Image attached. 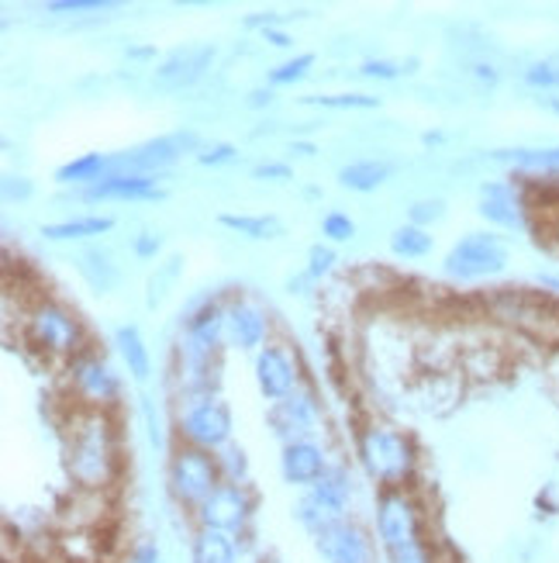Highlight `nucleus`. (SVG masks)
<instances>
[{"label":"nucleus","instance_id":"cd10ccee","mask_svg":"<svg viewBox=\"0 0 559 563\" xmlns=\"http://www.w3.org/2000/svg\"><path fill=\"white\" fill-rule=\"evenodd\" d=\"M118 350H121V356H125L128 374H132L135 380H145V377L153 374L149 350H145L142 332H138L135 325H121V329H118Z\"/></svg>","mask_w":559,"mask_h":563},{"label":"nucleus","instance_id":"e433bc0d","mask_svg":"<svg viewBox=\"0 0 559 563\" xmlns=\"http://www.w3.org/2000/svg\"><path fill=\"white\" fill-rule=\"evenodd\" d=\"M114 8L111 0H48V14H80V11H108Z\"/></svg>","mask_w":559,"mask_h":563},{"label":"nucleus","instance_id":"7ed1b4c3","mask_svg":"<svg viewBox=\"0 0 559 563\" xmlns=\"http://www.w3.org/2000/svg\"><path fill=\"white\" fill-rule=\"evenodd\" d=\"M359 460L367 474L383 484L387 492H401L418 467L415 443L391 426H367L359 432Z\"/></svg>","mask_w":559,"mask_h":563},{"label":"nucleus","instance_id":"37998d69","mask_svg":"<svg viewBox=\"0 0 559 563\" xmlns=\"http://www.w3.org/2000/svg\"><path fill=\"white\" fill-rule=\"evenodd\" d=\"M294 177V169L287 163H259L253 166V180H290Z\"/></svg>","mask_w":559,"mask_h":563},{"label":"nucleus","instance_id":"9b49d317","mask_svg":"<svg viewBox=\"0 0 559 563\" xmlns=\"http://www.w3.org/2000/svg\"><path fill=\"white\" fill-rule=\"evenodd\" d=\"M256 384L273 405L283 401L287 395H294V390L304 384L298 356L287 346H280V342H266V346L256 353Z\"/></svg>","mask_w":559,"mask_h":563},{"label":"nucleus","instance_id":"de8ad7c7","mask_svg":"<svg viewBox=\"0 0 559 563\" xmlns=\"http://www.w3.org/2000/svg\"><path fill=\"white\" fill-rule=\"evenodd\" d=\"M135 563H159V550L153 543H145L135 550Z\"/></svg>","mask_w":559,"mask_h":563},{"label":"nucleus","instance_id":"473e14b6","mask_svg":"<svg viewBox=\"0 0 559 563\" xmlns=\"http://www.w3.org/2000/svg\"><path fill=\"white\" fill-rule=\"evenodd\" d=\"M311 66H314V56H311V53H301V56L287 59V63H280L277 69L266 73V84H270V87H290V84L304 80Z\"/></svg>","mask_w":559,"mask_h":563},{"label":"nucleus","instance_id":"4c0bfd02","mask_svg":"<svg viewBox=\"0 0 559 563\" xmlns=\"http://www.w3.org/2000/svg\"><path fill=\"white\" fill-rule=\"evenodd\" d=\"M387 563H435V560H432L428 543L418 540V543H407V547H398V550H387Z\"/></svg>","mask_w":559,"mask_h":563},{"label":"nucleus","instance_id":"6e6552de","mask_svg":"<svg viewBox=\"0 0 559 563\" xmlns=\"http://www.w3.org/2000/svg\"><path fill=\"white\" fill-rule=\"evenodd\" d=\"M346 505H349V477L343 467H332L325 471V477L311 487V492L298 501L294 516L301 519V526H308L314 536L328 532L332 526L343 522L346 516Z\"/></svg>","mask_w":559,"mask_h":563},{"label":"nucleus","instance_id":"c756f323","mask_svg":"<svg viewBox=\"0 0 559 563\" xmlns=\"http://www.w3.org/2000/svg\"><path fill=\"white\" fill-rule=\"evenodd\" d=\"M180 271H183V256H169V260L159 266V271L149 277V294H145V305H149V308L163 305V301H166V294L177 287Z\"/></svg>","mask_w":559,"mask_h":563},{"label":"nucleus","instance_id":"f8f14e48","mask_svg":"<svg viewBox=\"0 0 559 563\" xmlns=\"http://www.w3.org/2000/svg\"><path fill=\"white\" fill-rule=\"evenodd\" d=\"M377 529H380L383 550H398V547H407V543H418L422 540L418 505L411 501V495H404V492H383L380 511H377Z\"/></svg>","mask_w":559,"mask_h":563},{"label":"nucleus","instance_id":"f03ea898","mask_svg":"<svg viewBox=\"0 0 559 563\" xmlns=\"http://www.w3.org/2000/svg\"><path fill=\"white\" fill-rule=\"evenodd\" d=\"M24 339H29L38 353L63 360V363H72L87 353L83 322L53 298H38L24 311Z\"/></svg>","mask_w":559,"mask_h":563},{"label":"nucleus","instance_id":"f257e3e1","mask_svg":"<svg viewBox=\"0 0 559 563\" xmlns=\"http://www.w3.org/2000/svg\"><path fill=\"white\" fill-rule=\"evenodd\" d=\"M66 467L80 492H104L118 471V429L108 411L83 408L69 426Z\"/></svg>","mask_w":559,"mask_h":563},{"label":"nucleus","instance_id":"c9c22d12","mask_svg":"<svg viewBox=\"0 0 559 563\" xmlns=\"http://www.w3.org/2000/svg\"><path fill=\"white\" fill-rule=\"evenodd\" d=\"M525 84L536 90H556L559 87V66L556 63H536L525 69Z\"/></svg>","mask_w":559,"mask_h":563},{"label":"nucleus","instance_id":"a18cd8bd","mask_svg":"<svg viewBox=\"0 0 559 563\" xmlns=\"http://www.w3.org/2000/svg\"><path fill=\"white\" fill-rule=\"evenodd\" d=\"M262 38L270 42V45H277V48H290V45H294V38H290L287 32H280V29H266Z\"/></svg>","mask_w":559,"mask_h":563},{"label":"nucleus","instance_id":"20e7f679","mask_svg":"<svg viewBox=\"0 0 559 563\" xmlns=\"http://www.w3.org/2000/svg\"><path fill=\"white\" fill-rule=\"evenodd\" d=\"M217 487H222V471H217V460L208 450L187 446L180 443L169 456V492L183 508L198 511Z\"/></svg>","mask_w":559,"mask_h":563},{"label":"nucleus","instance_id":"a19ab883","mask_svg":"<svg viewBox=\"0 0 559 563\" xmlns=\"http://www.w3.org/2000/svg\"><path fill=\"white\" fill-rule=\"evenodd\" d=\"M362 77H370V80H398L401 77V66L391 63V59H367L359 66Z\"/></svg>","mask_w":559,"mask_h":563},{"label":"nucleus","instance_id":"79ce46f5","mask_svg":"<svg viewBox=\"0 0 559 563\" xmlns=\"http://www.w3.org/2000/svg\"><path fill=\"white\" fill-rule=\"evenodd\" d=\"M35 194V187H32V180H24V177H4V201L8 205H21V201H29Z\"/></svg>","mask_w":559,"mask_h":563},{"label":"nucleus","instance_id":"6e6d98bb","mask_svg":"<svg viewBox=\"0 0 559 563\" xmlns=\"http://www.w3.org/2000/svg\"><path fill=\"white\" fill-rule=\"evenodd\" d=\"M556 242H559V222H556Z\"/></svg>","mask_w":559,"mask_h":563},{"label":"nucleus","instance_id":"0eeeda50","mask_svg":"<svg viewBox=\"0 0 559 563\" xmlns=\"http://www.w3.org/2000/svg\"><path fill=\"white\" fill-rule=\"evenodd\" d=\"M66 384L72 390V398L93 411H108L121 395V380L114 374V366L90 350L72 363H66Z\"/></svg>","mask_w":559,"mask_h":563},{"label":"nucleus","instance_id":"ddd939ff","mask_svg":"<svg viewBox=\"0 0 559 563\" xmlns=\"http://www.w3.org/2000/svg\"><path fill=\"white\" fill-rule=\"evenodd\" d=\"M270 422L277 429V435H283L287 443H298V439H308L322 422V405L314 398V390L308 384H301L294 395H287L283 401H277L270 408Z\"/></svg>","mask_w":559,"mask_h":563},{"label":"nucleus","instance_id":"bb28decb","mask_svg":"<svg viewBox=\"0 0 559 563\" xmlns=\"http://www.w3.org/2000/svg\"><path fill=\"white\" fill-rule=\"evenodd\" d=\"M217 222L232 232H242L249 239H280L283 235V222L277 214H217Z\"/></svg>","mask_w":559,"mask_h":563},{"label":"nucleus","instance_id":"5fc2aeb1","mask_svg":"<svg viewBox=\"0 0 559 563\" xmlns=\"http://www.w3.org/2000/svg\"><path fill=\"white\" fill-rule=\"evenodd\" d=\"M546 108H552L559 114V101H556V97H546Z\"/></svg>","mask_w":559,"mask_h":563},{"label":"nucleus","instance_id":"f3484780","mask_svg":"<svg viewBox=\"0 0 559 563\" xmlns=\"http://www.w3.org/2000/svg\"><path fill=\"white\" fill-rule=\"evenodd\" d=\"M228 342L235 350H262L270 342V314L249 298L228 301Z\"/></svg>","mask_w":559,"mask_h":563},{"label":"nucleus","instance_id":"a211bd4d","mask_svg":"<svg viewBox=\"0 0 559 563\" xmlns=\"http://www.w3.org/2000/svg\"><path fill=\"white\" fill-rule=\"evenodd\" d=\"M480 214L497 229H522L525 208L515 184H483L480 187Z\"/></svg>","mask_w":559,"mask_h":563},{"label":"nucleus","instance_id":"39448f33","mask_svg":"<svg viewBox=\"0 0 559 563\" xmlns=\"http://www.w3.org/2000/svg\"><path fill=\"white\" fill-rule=\"evenodd\" d=\"M201 135L198 132H174V135H159L111 156L108 174H142V177H156L163 169L174 166L183 153H201Z\"/></svg>","mask_w":559,"mask_h":563},{"label":"nucleus","instance_id":"423d86ee","mask_svg":"<svg viewBox=\"0 0 559 563\" xmlns=\"http://www.w3.org/2000/svg\"><path fill=\"white\" fill-rule=\"evenodd\" d=\"M177 432H180V443L217 453L232 443V411L214 395L187 401L177 419Z\"/></svg>","mask_w":559,"mask_h":563},{"label":"nucleus","instance_id":"8fccbe9b","mask_svg":"<svg viewBox=\"0 0 559 563\" xmlns=\"http://www.w3.org/2000/svg\"><path fill=\"white\" fill-rule=\"evenodd\" d=\"M473 73H477L480 80H488V84H497V69H494V66H488V63H477V66H473Z\"/></svg>","mask_w":559,"mask_h":563},{"label":"nucleus","instance_id":"4be33fe9","mask_svg":"<svg viewBox=\"0 0 559 563\" xmlns=\"http://www.w3.org/2000/svg\"><path fill=\"white\" fill-rule=\"evenodd\" d=\"M394 174H398L394 159H359V163H349L338 169V184L356 194H370V190L383 187Z\"/></svg>","mask_w":559,"mask_h":563},{"label":"nucleus","instance_id":"5701e85b","mask_svg":"<svg viewBox=\"0 0 559 563\" xmlns=\"http://www.w3.org/2000/svg\"><path fill=\"white\" fill-rule=\"evenodd\" d=\"M114 229V218L108 214H87V218H69V222H53L45 225L42 235L53 242H69V239H90V235H104Z\"/></svg>","mask_w":559,"mask_h":563},{"label":"nucleus","instance_id":"58836bf2","mask_svg":"<svg viewBox=\"0 0 559 563\" xmlns=\"http://www.w3.org/2000/svg\"><path fill=\"white\" fill-rule=\"evenodd\" d=\"M335 266V250L332 246H311L308 250V277H325L328 271Z\"/></svg>","mask_w":559,"mask_h":563},{"label":"nucleus","instance_id":"6ab92c4d","mask_svg":"<svg viewBox=\"0 0 559 563\" xmlns=\"http://www.w3.org/2000/svg\"><path fill=\"white\" fill-rule=\"evenodd\" d=\"M280 467H283V477L290 484H304V487H314L322 477H325V453L322 446H314L311 439H298V443H287L283 446V456H280Z\"/></svg>","mask_w":559,"mask_h":563},{"label":"nucleus","instance_id":"c03bdc74","mask_svg":"<svg viewBox=\"0 0 559 563\" xmlns=\"http://www.w3.org/2000/svg\"><path fill=\"white\" fill-rule=\"evenodd\" d=\"M132 250H135L138 260H153V256L159 253V235H156V232H142V235L135 239V246H132Z\"/></svg>","mask_w":559,"mask_h":563},{"label":"nucleus","instance_id":"1a4fd4ad","mask_svg":"<svg viewBox=\"0 0 559 563\" xmlns=\"http://www.w3.org/2000/svg\"><path fill=\"white\" fill-rule=\"evenodd\" d=\"M507 266V246L491 232H473L459 239L446 256V274L452 280H480L494 277Z\"/></svg>","mask_w":559,"mask_h":563},{"label":"nucleus","instance_id":"dca6fc26","mask_svg":"<svg viewBox=\"0 0 559 563\" xmlns=\"http://www.w3.org/2000/svg\"><path fill=\"white\" fill-rule=\"evenodd\" d=\"M83 201H163L166 190L156 187V177L142 174H104L97 184L80 190Z\"/></svg>","mask_w":559,"mask_h":563},{"label":"nucleus","instance_id":"9d476101","mask_svg":"<svg viewBox=\"0 0 559 563\" xmlns=\"http://www.w3.org/2000/svg\"><path fill=\"white\" fill-rule=\"evenodd\" d=\"M488 308L501 318V322L515 325L528 335H549L552 325H559V308H552L549 298H536L515 287H501L488 298Z\"/></svg>","mask_w":559,"mask_h":563},{"label":"nucleus","instance_id":"7c9ffc66","mask_svg":"<svg viewBox=\"0 0 559 563\" xmlns=\"http://www.w3.org/2000/svg\"><path fill=\"white\" fill-rule=\"evenodd\" d=\"M304 104H318V108H332V111H373V108H380V97H370V93H314V97H304Z\"/></svg>","mask_w":559,"mask_h":563},{"label":"nucleus","instance_id":"412c9836","mask_svg":"<svg viewBox=\"0 0 559 563\" xmlns=\"http://www.w3.org/2000/svg\"><path fill=\"white\" fill-rule=\"evenodd\" d=\"M72 263H77L80 277H83V280L90 284V290H97V294H111V290L121 284V271H118L114 256H111L108 250H101V246H83Z\"/></svg>","mask_w":559,"mask_h":563},{"label":"nucleus","instance_id":"4468645a","mask_svg":"<svg viewBox=\"0 0 559 563\" xmlns=\"http://www.w3.org/2000/svg\"><path fill=\"white\" fill-rule=\"evenodd\" d=\"M253 516V498L246 487L238 484H222L217 492L198 508L201 529H217V532H242Z\"/></svg>","mask_w":559,"mask_h":563},{"label":"nucleus","instance_id":"393cba45","mask_svg":"<svg viewBox=\"0 0 559 563\" xmlns=\"http://www.w3.org/2000/svg\"><path fill=\"white\" fill-rule=\"evenodd\" d=\"M190 560L193 563H235V543L228 532H217V529H201L193 536V547H190Z\"/></svg>","mask_w":559,"mask_h":563},{"label":"nucleus","instance_id":"09e8293b","mask_svg":"<svg viewBox=\"0 0 559 563\" xmlns=\"http://www.w3.org/2000/svg\"><path fill=\"white\" fill-rule=\"evenodd\" d=\"M128 59H156V45H128Z\"/></svg>","mask_w":559,"mask_h":563},{"label":"nucleus","instance_id":"a878e982","mask_svg":"<svg viewBox=\"0 0 559 563\" xmlns=\"http://www.w3.org/2000/svg\"><path fill=\"white\" fill-rule=\"evenodd\" d=\"M494 159L525 169V174H559V145H552V150H501L494 153Z\"/></svg>","mask_w":559,"mask_h":563},{"label":"nucleus","instance_id":"2f4dec72","mask_svg":"<svg viewBox=\"0 0 559 563\" xmlns=\"http://www.w3.org/2000/svg\"><path fill=\"white\" fill-rule=\"evenodd\" d=\"M214 460H217V471H222L225 484L246 487V481H249V460H246V450L235 446V443H228L225 450H217V453H214Z\"/></svg>","mask_w":559,"mask_h":563},{"label":"nucleus","instance_id":"72a5a7b5","mask_svg":"<svg viewBox=\"0 0 559 563\" xmlns=\"http://www.w3.org/2000/svg\"><path fill=\"white\" fill-rule=\"evenodd\" d=\"M407 218H411V225H415V229H428V225L443 222V218H446V205L439 198H435V201H415L407 208Z\"/></svg>","mask_w":559,"mask_h":563},{"label":"nucleus","instance_id":"49530a36","mask_svg":"<svg viewBox=\"0 0 559 563\" xmlns=\"http://www.w3.org/2000/svg\"><path fill=\"white\" fill-rule=\"evenodd\" d=\"M283 14H253V18H246V24H249V29H273V24L280 21Z\"/></svg>","mask_w":559,"mask_h":563},{"label":"nucleus","instance_id":"603ef678","mask_svg":"<svg viewBox=\"0 0 559 563\" xmlns=\"http://www.w3.org/2000/svg\"><path fill=\"white\" fill-rule=\"evenodd\" d=\"M290 153H298V156H314V145H311V142H290Z\"/></svg>","mask_w":559,"mask_h":563},{"label":"nucleus","instance_id":"c85d7f7f","mask_svg":"<svg viewBox=\"0 0 559 563\" xmlns=\"http://www.w3.org/2000/svg\"><path fill=\"white\" fill-rule=\"evenodd\" d=\"M432 246H435V239L415 225H404L391 235V253L401 260H425L432 253Z\"/></svg>","mask_w":559,"mask_h":563},{"label":"nucleus","instance_id":"aec40b11","mask_svg":"<svg viewBox=\"0 0 559 563\" xmlns=\"http://www.w3.org/2000/svg\"><path fill=\"white\" fill-rule=\"evenodd\" d=\"M318 550L332 560V563H370V543L362 529L338 522L328 532L318 536Z\"/></svg>","mask_w":559,"mask_h":563},{"label":"nucleus","instance_id":"ea45409f","mask_svg":"<svg viewBox=\"0 0 559 563\" xmlns=\"http://www.w3.org/2000/svg\"><path fill=\"white\" fill-rule=\"evenodd\" d=\"M235 156H238L235 145H228V142H214V145H204V150L198 153V163H201V166H225V163H232Z\"/></svg>","mask_w":559,"mask_h":563},{"label":"nucleus","instance_id":"864d4df0","mask_svg":"<svg viewBox=\"0 0 559 563\" xmlns=\"http://www.w3.org/2000/svg\"><path fill=\"white\" fill-rule=\"evenodd\" d=\"M539 284H543L549 294H556V298H559V277H552V274H543V277H539Z\"/></svg>","mask_w":559,"mask_h":563},{"label":"nucleus","instance_id":"b1692460","mask_svg":"<svg viewBox=\"0 0 559 563\" xmlns=\"http://www.w3.org/2000/svg\"><path fill=\"white\" fill-rule=\"evenodd\" d=\"M108 163L111 156H101V153H87V156H77L69 159L56 169V180L66 184V187H80V184H97L104 174H108Z\"/></svg>","mask_w":559,"mask_h":563},{"label":"nucleus","instance_id":"f704fd0d","mask_svg":"<svg viewBox=\"0 0 559 563\" xmlns=\"http://www.w3.org/2000/svg\"><path fill=\"white\" fill-rule=\"evenodd\" d=\"M322 235H328V242H349L356 235V222L343 211H328L322 218Z\"/></svg>","mask_w":559,"mask_h":563},{"label":"nucleus","instance_id":"3c124183","mask_svg":"<svg viewBox=\"0 0 559 563\" xmlns=\"http://www.w3.org/2000/svg\"><path fill=\"white\" fill-rule=\"evenodd\" d=\"M270 101H273V93H270V90H253V93H249V104H253V108H262V104H270Z\"/></svg>","mask_w":559,"mask_h":563},{"label":"nucleus","instance_id":"2eb2a0df","mask_svg":"<svg viewBox=\"0 0 559 563\" xmlns=\"http://www.w3.org/2000/svg\"><path fill=\"white\" fill-rule=\"evenodd\" d=\"M214 63V45H187L169 53L166 63L156 69V87L159 90H183L198 84Z\"/></svg>","mask_w":559,"mask_h":563}]
</instances>
